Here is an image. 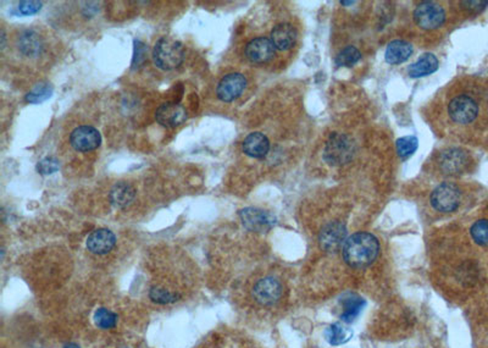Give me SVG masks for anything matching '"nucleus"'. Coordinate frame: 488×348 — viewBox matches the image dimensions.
<instances>
[{
	"mask_svg": "<svg viewBox=\"0 0 488 348\" xmlns=\"http://www.w3.org/2000/svg\"><path fill=\"white\" fill-rule=\"evenodd\" d=\"M282 292V284L271 276L259 280L253 287L254 299L261 305H273L277 303Z\"/></svg>",
	"mask_w": 488,
	"mask_h": 348,
	"instance_id": "obj_7",
	"label": "nucleus"
},
{
	"mask_svg": "<svg viewBox=\"0 0 488 348\" xmlns=\"http://www.w3.org/2000/svg\"><path fill=\"white\" fill-rule=\"evenodd\" d=\"M93 319H94V323H96L98 328H102V330H109V328L116 326V314L107 308L97 309Z\"/></svg>",
	"mask_w": 488,
	"mask_h": 348,
	"instance_id": "obj_25",
	"label": "nucleus"
},
{
	"mask_svg": "<svg viewBox=\"0 0 488 348\" xmlns=\"http://www.w3.org/2000/svg\"><path fill=\"white\" fill-rule=\"evenodd\" d=\"M146 52H148V48L146 45L139 40H135V56H133V61H132L133 69H137L143 64V61L146 58Z\"/></svg>",
	"mask_w": 488,
	"mask_h": 348,
	"instance_id": "obj_31",
	"label": "nucleus"
},
{
	"mask_svg": "<svg viewBox=\"0 0 488 348\" xmlns=\"http://www.w3.org/2000/svg\"><path fill=\"white\" fill-rule=\"evenodd\" d=\"M297 31L289 24H280L271 32V42L278 50H288L296 45Z\"/></svg>",
	"mask_w": 488,
	"mask_h": 348,
	"instance_id": "obj_16",
	"label": "nucleus"
},
{
	"mask_svg": "<svg viewBox=\"0 0 488 348\" xmlns=\"http://www.w3.org/2000/svg\"><path fill=\"white\" fill-rule=\"evenodd\" d=\"M65 348H79L78 347L77 345H75V343H70V345H68Z\"/></svg>",
	"mask_w": 488,
	"mask_h": 348,
	"instance_id": "obj_35",
	"label": "nucleus"
},
{
	"mask_svg": "<svg viewBox=\"0 0 488 348\" xmlns=\"http://www.w3.org/2000/svg\"><path fill=\"white\" fill-rule=\"evenodd\" d=\"M59 167H60V164H59V160L56 158L47 157L38 162L37 170L42 175H50V174L58 172Z\"/></svg>",
	"mask_w": 488,
	"mask_h": 348,
	"instance_id": "obj_30",
	"label": "nucleus"
},
{
	"mask_svg": "<svg viewBox=\"0 0 488 348\" xmlns=\"http://www.w3.org/2000/svg\"><path fill=\"white\" fill-rule=\"evenodd\" d=\"M115 243H116V237L112 234V231L107 229L93 231L87 239L88 250L98 255L109 253L115 247Z\"/></svg>",
	"mask_w": 488,
	"mask_h": 348,
	"instance_id": "obj_14",
	"label": "nucleus"
},
{
	"mask_svg": "<svg viewBox=\"0 0 488 348\" xmlns=\"http://www.w3.org/2000/svg\"><path fill=\"white\" fill-rule=\"evenodd\" d=\"M351 335H353V333H351V328H346L341 323L333 324L330 328H327L326 331L327 341L333 345V346L346 342L351 338Z\"/></svg>",
	"mask_w": 488,
	"mask_h": 348,
	"instance_id": "obj_23",
	"label": "nucleus"
},
{
	"mask_svg": "<svg viewBox=\"0 0 488 348\" xmlns=\"http://www.w3.org/2000/svg\"><path fill=\"white\" fill-rule=\"evenodd\" d=\"M468 165V157L460 149H449L441 156V167L449 175L462 174Z\"/></svg>",
	"mask_w": 488,
	"mask_h": 348,
	"instance_id": "obj_15",
	"label": "nucleus"
},
{
	"mask_svg": "<svg viewBox=\"0 0 488 348\" xmlns=\"http://www.w3.org/2000/svg\"><path fill=\"white\" fill-rule=\"evenodd\" d=\"M155 118L156 121L164 128H175L185 123L187 119V110L182 104L167 102L156 110Z\"/></svg>",
	"mask_w": 488,
	"mask_h": 348,
	"instance_id": "obj_10",
	"label": "nucleus"
},
{
	"mask_svg": "<svg viewBox=\"0 0 488 348\" xmlns=\"http://www.w3.org/2000/svg\"><path fill=\"white\" fill-rule=\"evenodd\" d=\"M487 98H488V93H487Z\"/></svg>",
	"mask_w": 488,
	"mask_h": 348,
	"instance_id": "obj_36",
	"label": "nucleus"
},
{
	"mask_svg": "<svg viewBox=\"0 0 488 348\" xmlns=\"http://www.w3.org/2000/svg\"><path fill=\"white\" fill-rule=\"evenodd\" d=\"M346 226L338 221H332L321 230L319 242L323 250L336 252L346 240Z\"/></svg>",
	"mask_w": 488,
	"mask_h": 348,
	"instance_id": "obj_12",
	"label": "nucleus"
},
{
	"mask_svg": "<svg viewBox=\"0 0 488 348\" xmlns=\"http://www.w3.org/2000/svg\"><path fill=\"white\" fill-rule=\"evenodd\" d=\"M364 305H365V301L361 298L360 296L354 294H348L342 301V308H343L341 314L342 320L344 323H351L359 315Z\"/></svg>",
	"mask_w": 488,
	"mask_h": 348,
	"instance_id": "obj_21",
	"label": "nucleus"
},
{
	"mask_svg": "<svg viewBox=\"0 0 488 348\" xmlns=\"http://www.w3.org/2000/svg\"><path fill=\"white\" fill-rule=\"evenodd\" d=\"M419 147V141L415 136H405L397 141V152L400 158H409Z\"/></svg>",
	"mask_w": 488,
	"mask_h": 348,
	"instance_id": "obj_28",
	"label": "nucleus"
},
{
	"mask_svg": "<svg viewBox=\"0 0 488 348\" xmlns=\"http://www.w3.org/2000/svg\"><path fill=\"white\" fill-rule=\"evenodd\" d=\"M449 116L453 121L458 123H473L478 114V105L471 97L468 96H458L452 99L448 107Z\"/></svg>",
	"mask_w": 488,
	"mask_h": 348,
	"instance_id": "obj_6",
	"label": "nucleus"
},
{
	"mask_svg": "<svg viewBox=\"0 0 488 348\" xmlns=\"http://www.w3.org/2000/svg\"><path fill=\"white\" fill-rule=\"evenodd\" d=\"M380 252V243L375 236L367 232L351 235L343 245V258L351 268L363 269L374 263Z\"/></svg>",
	"mask_w": 488,
	"mask_h": 348,
	"instance_id": "obj_1",
	"label": "nucleus"
},
{
	"mask_svg": "<svg viewBox=\"0 0 488 348\" xmlns=\"http://www.w3.org/2000/svg\"><path fill=\"white\" fill-rule=\"evenodd\" d=\"M460 190L450 182H444L434 188L431 195V204L436 211L452 213L458 209L460 204Z\"/></svg>",
	"mask_w": 488,
	"mask_h": 348,
	"instance_id": "obj_4",
	"label": "nucleus"
},
{
	"mask_svg": "<svg viewBox=\"0 0 488 348\" xmlns=\"http://www.w3.org/2000/svg\"><path fill=\"white\" fill-rule=\"evenodd\" d=\"M243 151L249 157H266L268 151H270V142H268V137L263 133H250L244 139Z\"/></svg>",
	"mask_w": 488,
	"mask_h": 348,
	"instance_id": "obj_17",
	"label": "nucleus"
},
{
	"mask_svg": "<svg viewBox=\"0 0 488 348\" xmlns=\"http://www.w3.org/2000/svg\"><path fill=\"white\" fill-rule=\"evenodd\" d=\"M413 54V45L405 40H393L386 50L385 59L388 64L398 65L409 59Z\"/></svg>",
	"mask_w": 488,
	"mask_h": 348,
	"instance_id": "obj_18",
	"label": "nucleus"
},
{
	"mask_svg": "<svg viewBox=\"0 0 488 348\" xmlns=\"http://www.w3.org/2000/svg\"><path fill=\"white\" fill-rule=\"evenodd\" d=\"M247 86V80L243 75L229 74L226 75L224 79L220 81L216 93L220 100L229 103L234 99L238 98Z\"/></svg>",
	"mask_w": 488,
	"mask_h": 348,
	"instance_id": "obj_11",
	"label": "nucleus"
},
{
	"mask_svg": "<svg viewBox=\"0 0 488 348\" xmlns=\"http://www.w3.org/2000/svg\"><path fill=\"white\" fill-rule=\"evenodd\" d=\"M415 22L424 30H436L443 25L445 13L443 8L434 1H424L416 6L414 11Z\"/></svg>",
	"mask_w": 488,
	"mask_h": 348,
	"instance_id": "obj_5",
	"label": "nucleus"
},
{
	"mask_svg": "<svg viewBox=\"0 0 488 348\" xmlns=\"http://www.w3.org/2000/svg\"><path fill=\"white\" fill-rule=\"evenodd\" d=\"M275 55V45L271 40L265 37H259L250 40L245 47V56L252 63L255 64H264L271 60Z\"/></svg>",
	"mask_w": 488,
	"mask_h": 348,
	"instance_id": "obj_13",
	"label": "nucleus"
},
{
	"mask_svg": "<svg viewBox=\"0 0 488 348\" xmlns=\"http://www.w3.org/2000/svg\"><path fill=\"white\" fill-rule=\"evenodd\" d=\"M239 216L244 227L254 232H265L276 224V218L273 214L257 208L242 209L239 211Z\"/></svg>",
	"mask_w": 488,
	"mask_h": 348,
	"instance_id": "obj_8",
	"label": "nucleus"
},
{
	"mask_svg": "<svg viewBox=\"0 0 488 348\" xmlns=\"http://www.w3.org/2000/svg\"><path fill=\"white\" fill-rule=\"evenodd\" d=\"M153 59L161 70H174L178 68L185 59V48L178 40L164 37L156 42L153 50Z\"/></svg>",
	"mask_w": 488,
	"mask_h": 348,
	"instance_id": "obj_3",
	"label": "nucleus"
},
{
	"mask_svg": "<svg viewBox=\"0 0 488 348\" xmlns=\"http://www.w3.org/2000/svg\"><path fill=\"white\" fill-rule=\"evenodd\" d=\"M360 59L361 53L359 52V50L356 48V47H353V45H349V47H346V48L340 52V54L337 55L335 61H336L337 66L351 68Z\"/></svg>",
	"mask_w": 488,
	"mask_h": 348,
	"instance_id": "obj_26",
	"label": "nucleus"
},
{
	"mask_svg": "<svg viewBox=\"0 0 488 348\" xmlns=\"http://www.w3.org/2000/svg\"><path fill=\"white\" fill-rule=\"evenodd\" d=\"M354 154L356 143L353 138L343 133H333L325 146L323 159L331 167H341L351 162Z\"/></svg>",
	"mask_w": 488,
	"mask_h": 348,
	"instance_id": "obj_2",
	"label": "nucleus"
},
{
	"mask_svg": "<svg viewBox=\"0 0 488 348\" xmlns=\"http://www.w3.org/2000/svg\"><path fill=\"white\" fill-rule=\"evenodd\" d=\"M109 197H110L112 206L115 208H126L135 199L136 190L128 182H119L112 187Z\"/></svg>",
	"mask_w": 488,
	"mask_h": 348,
	"instance_id": "obj_19",
	"label": "nucleus"
},
{
	"mask_svg": "<svg viewBox=\"0 0 488 348\" xmlns=\"http://www.w3.org/2000/svg\"><path fill=\"white\" fill-rule=\"evenodd\" d=\"M40 9H42L40 1H20L19 10L22 15H34L39 13Z\"/></svg>",
	"mask_w": 488,
	"mask_h": 348,
	"instance_id": "obj_32",
	"label": "nucleus"
},
{
	"mask_svg": "<svg viewBox=\"0 0 488 348\" xmlns=\"http://www.w3.org/2000/svg\"><path fill=\"white\" fill-rule=\"evenodd\" d=\"M439 69V60L431 53L420 56L419 60L415 64L410 65L408 73L410 77L418 79V77H424L427 75L434 74V71Z\"/></svg>",
	"mask_w": 488,
	"mask_h": 348,
	"instance_id": "obj_20",
	"label": "nucleus"
},
{
	"mask_svg": "<svg viewBox=\"0 0 488 348\" xmlns=\"http://www.w3.org/2000/svg\"><path fill=\"white\" fill-rule=\"evenodd\" d=\"M460 6H463L465 10L473 13V14H478L480 11H482L483 9H486V6H488V1H462Z\"/></svg>",
	"mask_w": 488,
	"mask_h": 348,
	"instance_id": "obj_33",
	"label": "nucleus"
},
{
	"mask_svg": "<svg viewBox=\"0 0 488 348\" xmlns=\"http://www.w3.org/2000/svg\"><path fill=\"white\" fill-rule=\"evenodd\" d=\"M19 50L27 56H37L42 53L43 43L39 36L33 31H24L20 36Z\"/></svg>",
	"mask_w": 488,
	"mask_h": 348,
	"instance_id": "obj_22",
	"label": "nucleus"
},
{
	"mask_svg": "<svg viewBox=\"0 0 488 348\" xmlns=\"http://www.w3.org/2000/svg\"><path fill=\"white\" fill-rule=\"evenodd\" d=\"M470 234L473 237V242L481 247L488 245V220L481 219L475 221L473 225L470 229Z\"/></svg>",
	"mask_w": 488,
	"mask_h": 348,
	"instance_id": "obj_27",
	"label": "nucleus"
},
{
	"mask_svg": "<svg viewBox=\"0 0 488 348\" xmlns=\"http://www.w3.org/2000/svg\"><path fill=\"white\" fill-rule=\"evenodd\" d=\"M70 143L78 152H89L100 146L102 136L97 128L92 126H79L75 128L71 133Z\"/></svg>",
	"mask_w": 488,
	"mask_h": 348,
	"instance_id": "obj_9",
	"label": "nucleus"
},
{
	"mask_svg": "<svg viewBox=\"0 0 488 348\" xmlns=\"http://www.w3.org/2000/svg\"><path fill=\"white\" fill-rule=\"evenodd\" d=\"M342 6H353L354 1H341Z\"/></svg>",
	"mask_w": 488,
	"mask_h": 348,
	"instance_id": "obj_34",
	"label": "nucleus"
},
{
	"mask_svg": "<svg viewBox=\"0 0 488 348\" xmlns=\"http://www.w3.org/2000/svg\"><path fill=\"white\" fill-rule=\"evenodd\" d=\"M149 297L153 302L158 304H171L175 303L178 299H181V294L172 289L161 287V286H154L149 291Z\"/></svg>",
	"mask_w": 488,
	"mask_h": 348,
	"instance_id": "obj_24",
	"label": "nucleus"
},
{
	"mask_svg": "<svg viewBox=\"0 0 488 348\" xmlns=\"http://www.w3.org/2000/svg\"><path fill=\"white\" fill-rule=\"evenodd\" d=\"M52 93H53V87H52L50 84H38L32 92H29V93L26 96V102L32 104L42 103L44 100L50 98V97H52Z\"/></svg>",
	"mask_w": 488,
	"mask_h": 348,
	"instance_id": "obj_29",
	"label": "nucleus"
}]
</instances>
